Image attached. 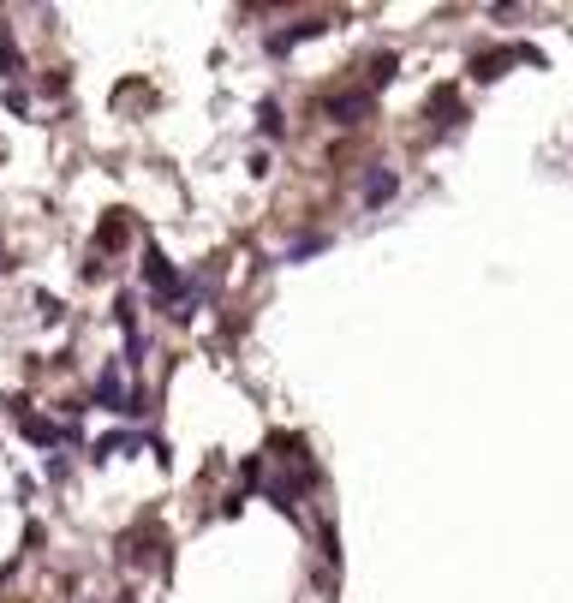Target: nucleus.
<instances>
[]
</instances>
